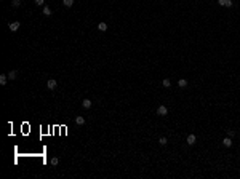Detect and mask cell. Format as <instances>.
<instances>
[{
  "instance_id": "cell-1",
  "label": "cell",
  "mask_w": 240,
  "mask_h": 179,
  "mask_svg": "<svg viewBox=\"0 0 240 179\" xmlns=\"http://www.w3.org/2000/svg\"><path fill=\"white\" fill-rule=\"evenodd\" d=\"M56 86H58V82H56V80L50 79V80L47 82V88H48V90H56Z\"/></svg>"
},
{
  "instance_id": "cell-2",
  "label": "cell",
  "mask_w": 240,
  "mask_h": 179,
  "mask_svg": "<svg viewBox=\"0 0 240 179\" xmlns=\"http://www.w3.org/2000/svg\"><path fill=\"white\" fill-rule=\"evenodd\" d=\"M157 114H159V115H162V117H165L166 114H168V109H166L165 105H159V109H157Z\"/></svg>"
},
{
  "instance_id": "cell-3",
  "label": "cell",
  "mask_w": 240,
  "mask_h": 179,
  "mask_svg": "<svg viewBox=\"0 0 240 179\" xmlns=\"http://www.w3.org/2000/svg\"><path fill=\"white\" fill-rule=\"evenodd\" d=\"M19 26H21V22H19V21H15V22H11L8 27H10V31H11V32H16L18 29H19Z\"/></svg>"
},
{
  "instance_id": "cell-4",
  "label": "cell",
  "mask_w": 240,
  "mask_h": 179,
  "mask_svg": "<svg viewBox=\"0 0 240 179\" xmlns=\"http://www.w3.org/2000/svg\"><path fill=\"white\" fill-rule=\"evenodd\" d=\"M195 141H197V137H195V134H189V136H187V144H189V146H192V144H195Z\"/></svg>"
},
{
  "instance_id": "cell-5",
  "label": "cell",
  "mask_w": 240,
  "mask_h": 179,
  "mask_svg": "<svg viewBox=\"0 0 240 179\" xmlns=\"http://www.w3.org/2000/svg\"><path fill=\"white\" fill-rule=\"evenodd\" d=\"M223 146H224V147H230V146H232V139H230L229 136L224 137V139H223Z\"/></svg>"
},
{
  "instance_id": "cell-6",
  "label": "cell",
  "mask_w": 240,
  "mask_h": 179,
  "mask_svg": "<svg viewBox=\"0 0 240 179\" xmlns=\"http://www.w3.org/2000/svg\"><path fill=\"white\" fill-rule=\"evenodd\" d=\"M6 82H8V75L2 74V75H0V85H2V86H5Z\"/></svg>"
},
{
  "instance_id": "cell-7",
  "label": "cell",
  "mask_w": 240,
  "mask_h": 179,
  "mask_svg": "<svg viewBox=\"0 0 240 179\" xmlns=\"http://www.w3.org/2000/svg\"><path fill=\"white\" fill-rule=\"evenodd\" d=\"M82 107H83V109H90L91 107V101L90 99H83L82 101Z\"/></svg>"
},
{
  "instance_id": "cell-8",
  "label": "cell",
  "mask_w": 240,
  "mask_h": 179,
  "mask_svg": "<svg viewBox=\"0 0 240 179\" xmlns=\"http://www.w3.org/2000/svg\"><path fill=\"white\" fill-rule=\"evenodd\" d=\"M98 31L106 32L107 31V24H106V22H99V24H98Z\"/></svg>"
},
{
  "instance_id": "cell-9",
  "label": "cell",
  "mask_w": 240,
  "mask_h": 179,
  "mask_svg": "<svg viewBox=\"0 0 240 179\" xmlns=\"http://www.w3.org/2000/svg\"><path fill=\"white\" fill-rule=\"evenodd\" d=\"M178 86H179V88H186V86H187V80L186 79H181L179 82H178Z\"/></svg>"
},
{
  "instance_id": "cell-10",
  "label": "cell",
  "mask_w": 240,
  "mask_h": 179,
  "mask_svg": "<svg viewBox=\"0 0 240 179\" xmlns=\"http://www.w3.org/2000/svg\"><path fill=\"white\" fill-rule=\"evenodd\" d=\"M75 123H77L79 126H82V125H85V118H83V117H77V118H75Z\"/></svg>"
},
{
  "instance_id": "cell-11",
  "label": "cell",
  "mask_w": 240,
  "mask_h": 179,
  "mask_svg": "<svg viewBox=\"0 0 240 179\" xmlns=\"http://www.w3.org/2000/svg\"><path fill=\"white\" fill-rule=\"evenodd\" d=\"M16 77H18V70H11L10 74H8V79L10 80H15Z\"/></svg>"
},
{
  "instance_id": "cell-12",
  "label": "cell",
  "mask_w": 240,
  "mask_h": 179,
  "mask_svg": "<svg viewBox=\"0 0 240 179\" xmlns=\"http://www.w3.org/2000/svg\"><path fill=\"white\" fill-rule=\"evenodd\" d=\"M162 85H163L165 88H170V86H171V80H170V79H163V82H162Z\"/></svg>"
},
{
  "instance_id": "cell-13",
  "label": "cell",
  "mask_w": 240,
  "mask_h": 179,
  "mask_svg": "<svg viewBox=\"0 0 240 179\" xmlns=\"http://www.w3.org/2000/svg\"><path fill=\"white\" fill-rule=\"evenodd\" d=\"M42 13H43V15H45V16H51V10H50V8H48V6H43V10H42Z\"/></svg>"
},
{
  "instance_id": "cell-14",
  "label": "cell",
  "mask_w": 240,
  "mask_h": 179,
  "mask_svg": "<svg viewBox=\"0 0 240 179\" xmlns=\"http://www.w3.org/2000/svg\"><path fill=\"white\" fill-rule=\"evenodd\" d=\"M63 3H64V6H67V8H69V6L74 5V0H63Z\"/></svg>"
},
{
  "instance_id": "cell-15",
  "label": "cell",
  "mask_w": 240,
  "mask_h": 179,
  "mask_svg": "<svg viewBox=\"0 0 240 179\" xmlns=\"http://www.w3.org/2000/svg\"><path fill=\"white\" fill-rule=\"evenodd\" d=\"M166 142H168V139H166V137H163V136L159 139V144H160V146H165Z\"/></svg>"
},
{
  "instance_id": "cell-16",
  "label": "cell",
  "mask_w": 240,
  "mask_h": 179,
  "mask_svg": "<svg viewBox=\"0 0 240 179\" xmlns=\"http://www.w3.org/2000/svg\"><path fill=\"white\" fill-rule=\"evenodd\" d=\"M11 5L15 6V8H18V6L21 5V0H13V2H11Z\"/></svg>"
},
{
  "instance_id": "cell-17",
  "label": "cell",
  "mask_w": 240,
  "mask_h": 179,
  "mask_svg": "<svg viewBox=\"0 0 240 179\" xmlns=\"http://www.w3.org/2000/svg\"><path fill=\"white\" fill-rule=\"evenodd\" d=\"M58 162H59V160H58L56 157H54V158H51V165H53V166H56V165H58Z\"/></svg>"
},
{
  "instance_id": "cell-18",
  "label": "cell",
  "mask_w": 240,
  "mask_h": 179,
  "mask_svg": "<svg viewBox=\"0 0 240 179\" xmlns=\"http://www.w3.org/2000/svg\"><path fill=\"white\" fill-rule=\"evenodd\" d=\"M232 5H234V3H232V0H227V2H226V6H227V8H230Z\"/></svg>"
},
{
  "instance_id": "cell-19",
  "label": "cell",
  "mask_w": 240,
  "mask_h": 179,
  "mask_svg": "<svg viewBox=\"0 0 240 179\" xmlns=\"http://www.w3.org/2000/svg\"><path fill=\"white\" fill-rule=\"evenodd\" d=\"M226 2H227V0H218V3L221 6H226Z\"/></svg>"
},
{
  "instance_id": "cell-20",
  "label": "cell",
  "mask_w": 240,
  "mask_h": 179,
  "mask_svg": "<svg viewBox=\"0 0 240 179\" xmlns=\"http://www.w3.org/2000/svg\"><path fill=\"white\" fill-rule=\"evenodd\" d=\"M45 3V0H35V5H43Z\"/></svg>"
},
{
  "instance_id": "cell-21",
  "label": "cell",
  "mask_w": 240,
  "mask_h": 179,
  "mask_svg": "<svg viewBox=\"0 0 240 179\" xmlns=\"http://www.w3.org/2000/svg\"><path fill=\"white\" fill-rule=\"evenodd\" d=\"M234 134H235V133L232 131V130H229V131H227V136H229V137H232V136H234Z\"/></svg>"
}]
</instances>
